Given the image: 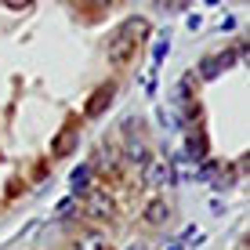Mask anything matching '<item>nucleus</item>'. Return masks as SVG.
I'll list each match as a JSON object with an SVG mask.
<instances>
[{"label":"nucleus","instance_id":"nucleus-13","mask_svg":"<svg viewBox=\"0 0 250 250\" xmlns=\"http://www.w3.org/2000/svg\"><path fill=\"white\" fill-rule=\"evenodd\" d=\"M218 73H221V65H218V58H214V55H207V58H203V62H200V69H196V73H192V76H196V80H203V83H207V80H214V76H218Z\"/></svg>","mask_w":250,"mask_h":250},{"label":"nucleus","instance_id":"nucleus-14","mask_svg":"<svg viewBox=\"0 0 250 250\" xmlns=\"http://www.w3.org/2000/svg\"><path fill=\"white\" fill-rule=\"evenodd\" d=\"M80 250H105V239H102L98 232H87V236L80 239Z\"/></svg>","mask_w":250,"mask_h":250},{"label":"nucleus","instance_id":"nucleus-10","mask_svg":"<svg viewBox=\"0 0 250 250\" xmlns=\"http://www.w3.org/2000/svg\"><path fill=\"white\" fill-rule=\"evenodd\" d=\"M124 160L131 163V167H149V145H145V138H134V142H127L124 149Z\"/></svg>","mask_w":250,"mask_h":250},{"label":"nucleus","instance_id":"nucleus-2","mask_svg":"<svg viewBox=\"0 0 250 250\" xmlns=\"http://www.w3.org/2000/svg\"><path fill=\"white\" fill-rule=\"evenodd\" d=\"M134 47H138V44H134L131 37H127L124 29H120L116 37L109 40L105 55H109V62H113V65H131V58H134Z\"/></svg>","mask_w":250,"mask_h":250},{"label":"nucleus","instance_id":"nucleus-9","mask_svg":"<svg viewBox=\"0 0 250 250\" xmlns=\"http://www.w3.org/2000/svg\"><path fill=\"white\" fill-rule=\"evenodd\" d=\"M170 221V203L167 200H149L145 203V225H152V229H160V225H167Z\"/></svg>","mask_w":250,"mask_h":250},{"label":"nucleus","instance_id":"nucleus-7","mask_svg":"<svg viewBox=\"0 0 250 250\" xmlns=\"http://www.w3.org/2000/svg\"><path fill=\"white\" fill-rule=\"evenodd\" d=\"M91 178H94V167H91V163H80V167L69 174V192H73V200L91 192Z\"/></svg>","mask_w":250,"mask_h":250},{"label":"nucleus","instance_id":"nucleus-8","mask_svg":"<svg viewBox=\"0 0 250 250\" xmlns=\"http://www.w3.org/2000/svg\"><path fill=\"white\" fill-rule=\"evenodd\" d=\"M91 167H98L102 174H116V170H120V152L113 149V145H98V152H94Z\"/></svg>","mask_w":250,"mask_h":250},{"label":"nucleus","instance_id":"nucleus-18","mask_svg":"<svg viewBox=\"0 0 250 250\" xmlns=\"http://www.w3.org/2000/svg\"><path fill=\"white\" fill-rule=\"evenodd\" d=\"M156 120H160L163 127H170V113H167V109H156Z\"/></svg>","mask_w":250,"mask_h":250},{"label":"nucleus","instance_id":"nucleus-6","mask_svg":"<svg viewBox=\"0 0 250 250\" xmlns=\"http://www.w3.org/2000/svg\"><path fill=\"white\" fill-rule=\"evenodd\" d=\"M207 149H210V145H207V134L203 131H188L185 134V152H182V156L188 163H203L207 160Z\"/></svg>","mask_w":250,"mask_h":250},{"label":"nucleus","instance_id":"nucleus-1","mask_svg":"<svg viewBox=\"0 0 250 250\" xmlns=\"http://www.w3.org/2000/svg\"><path fill=\"white\" fill-rule=\"evenodd\" d=\"M116 214V200L113 192H105V188H91L87 192V203H83V218L87 221H105Z\"/></svg>","mask_w":250,"mask_h":250},{"label":"nucleus","instance_id":"nucleus-19","mask_svg":"<svg viewBox=\"0 0 250 250\" xmlns=\"http://www.w3.org/2000/svg\"><path fill=\"white\" fill-rule=\"evenodd\" d=\"M127 250H145V247H127Z\"/></svg>","mask_w":250,"mask_h":250},{"label":"nucleus","instance_id":"nucleus-16","mask_svg":"<svg viewBox=\"0 0 250 250\" xmlns=\"http://www.w3.org/2000/svg\"><path fill=\"white\" fill-rule=\"evenodd\" d=\"M214 58H218V65H221V69H229V65H236V62H239V55H236V47H229V51H221V55H214Z\"/></svg>","mask_w":250,"mask_h":250},{"label":"nucleus","instance_id":"nucleus-12","mask_svg":"<svg viewBox=\"0 0 250 250\" xmlns=\"http://www.w3.org/2000/svg\"><path fill=\"white\" fill-rule=\"evenodd\" d=\"M124 33H127V37H131L134 44H138V40H145V37H149V33H152V25H149V19H142V15H134V19H131V22L124 25Z\"/></svg>","mask_w":250,"mask_h":250},{"label":"nucleus","instance_id":"nucleus-15","mask_svg":"<svg viewBox=\"0 0 250 250\" xmlns=\"http://www.w3.org/2000/svg\"><path fill=\"white\" fill-rule=\"evenodd\" d=\"M214 178H218V163H214V160H203V167H200V182L210 185Z\"/></svg>","mask_w":250,"mask_h":250},{"label":"nucleus","instance_id":"nucleus-3","mask_svg":"<svg viewBox=\"0 0 250 250\" xmlns=\"http://www.w3.org/2000/svg\"><path fill=\"white\" fill-rule=\"evenodd\" d=\"M113 98H116V83H113V80H105V83H102V87L87 98V105H83V116H91V120H94V116H102L109 105H113Z\"/></svg>","mask_w":250,"mask_h":250},{"label":"nucleus","instance_id":"nucleus-17","mask_svg":"<svg viewBox=\"0 0 250 250\" xmlns=\"http://www.w3.org/2000/svg\"><path fill=\"white\" fill-rule=\"evenodd\" d=\"M4 7H7V11H29L33 4H29V0H7Z\"/></svg>","mask_w":250,"mask_h":250},{"label":"nucleus","instance_id":"nucleus-4","mask_svg":"<svg viewBox=\"0 0 250 250\" xmlns=\"http://www.w3.org/2000/svg\"><path fill=\"white\" fill-rule=\"evenodd\" d=\"M145 185H152V188L174 185V167H170V160H149V167H145Z\"/></svg>","mask_w":250,"mask_h":250},{"label":"nucleus","instance_id":"nucleus-5","mask_svg":"<svg viewBox=\"0 0 250 250\" xmlns=\"http://www.w3.org/2000/svg\"><path fill=\"white\" fill-rule=\"evenodd\" d=\"M76 138H80V131H76V124H65L62 131H58L55 138H51V156L55 160H62L73 152V145H76Z\"/></svg>","mask_w":250,"mask_h":250},{"label":"nucleus","instance_id":"nucleus-11","mask_svg":"<svg viewBox=\"0 0 250 250\" xmlns=\"http://www.w3.org/2000/svg\"><path fill=\"white\" fill-rule=\"evenodd\" d=\"M167 51H170V29H160L156 44H152V69H160L167 62Z\"/></svg>","mask_w":250,"mask_h":250}]
</instances>
